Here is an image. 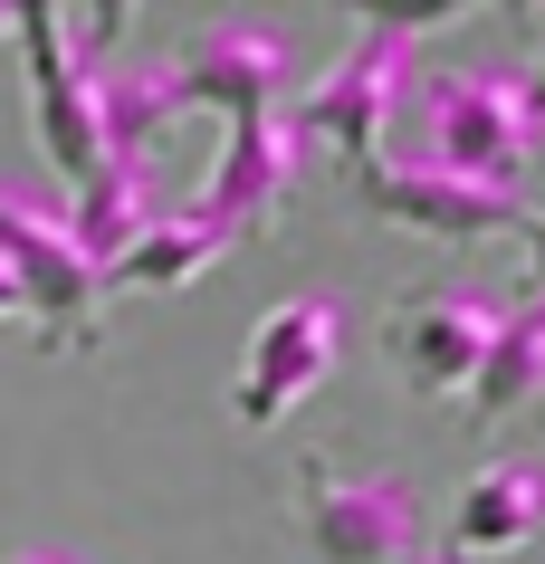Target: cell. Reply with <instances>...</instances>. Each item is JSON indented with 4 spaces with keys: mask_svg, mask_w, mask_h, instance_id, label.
Returning a JSON list of instances; mask_svg holds the SVG:
<instances>
[{
    "mask_svg": "<svg viewBox=\"0 0 545 564\" xmlns=\"http://www.w3.org/2000/svg\"><path fill=\"white\" fill-rule=\"evenodd\" d=\"M20 39V67H30V116L39 144H48V173L67 192H87L106 173V67H116L124 10H20L10 20Z\"/></svg>",
    "mask_w": 545,
    "mask_h": 564,
    "instance_id": "obj_1",
    "label": "cell"
},
{
    "mask_svg": "<svg viewBox=\"0 0 545 564\" xmlns=\"http://www.w3.org/2000/svg\"><path fill=\"white\" fill-rule=\"evenodd\" d=\"M393 124L412 134L402 163H440V173L526 192L536 116H526V96H516V67H412Z\"/></svg>",
    "mask_w": 545,
    "mask_h": 564,
    "instance_id": "obj_2",
    "label": "cell"
},
{
    "mask_svg": "<svg viewBox=\"0 0 545 564\" xmlns=\"http://www.w3.org/2000/svg\"><path fill=\"white\" fill-rule=\"evenodd\" d=\"M422 30H440L430 10H422V20H402V10H355L335 67L306 87L297 116H287V124H297V144H335L345 163H373L383 134H393L402 87H412V48H422Z\"/></svg>",
    "mask_w": 545,
    "mask_h": 564,
    "instance_id": "obj_3",
    "label": "cell"
},
{
    "mask_svg": "<svg viewBox=\"0 0 545 564\" xmlns=\"http://www.w3.org/2000/svg\"><path fill=\"white\" fill-rule=\"evenodd\" d=\"M0 268H10L20 316H30V335L48 355H87L106 335V278L67 239V210L39 202L30 182H10V173H0Z\"/></svg>",
    "mask_w": 545,
    "mask_h": 564,
    "instance_id": "obj_4",
    "label": "cell"
},
{
    "mask_svg": "<svg viewBox=\"0 0 545 564\" xmlns=\"http://www.w3.org/2000/svg\"><path fill=\"white\" fill-rule=\"evenodd\" d=\"M306 564H412L422 555V498L393 469H335V459H297L287 478Z\"/></svg>",
    "mask_w": 545,
    "mask_h": 564,
    "instance_id": "obj_5",
    "label": "cell"
},
{
    "mask_svg": "<svg viewBox=\"0 0 545 564\" xmlns=\"http://www.w3.org/2000/svg\"><path fill=\"white\" fill-rule=\"evenodd\" d=\"M335 364H345V297H326V288L277 297L249 326L240 383H230V421L240 431H277L297 402H316V383H335Z\"/></svg>",
    "mask_w": 545,
    "mask_h": 564,
    "instance_id": "obj_6",
    "label": "cell"
},
{
    "mask_svg": "<svg viewBox=\"0 0 545 564\" xmlns=\"http://www.w3.org/2000/svg\"><path fill=\"white\" fill-rule=\"evenodd\" d=\"M355 202L383 220V230L440 239V249H479V239H508L526 220V192H498V182L440 173V163H402V153H373L355 163Z\"/></svg>",
    "mask_w": 545,
    "mask_h": 564,
    "instance_id": "obj_7",
    "label": "cell"
},
{
    "mask_svg": "<svg viewBox=\"0 0 545 564\" xmlns=\"http://www.w3.org/2000/svg\"><path fill=\"white\" fill-rule=\"evenodd\" d=\"M498 316H508V297L488 278H440V288H412L383 316V355L402 364L412 392H469L479 355L498 345Z\"/></svg>",
    "mask_w": 545,
    "mask_h": 564,
    "instance_id": "obj_8",
    "label": "cell"
},
{
    "mask_svg": "<svg viewBox=\"0 0 545 564\" xmlns=\"http://www.w3.org/2000/svg\"><path fill=\"white\" fill-rule=\"evenodd\" d=\"M306 173V144H297V124H287V106H269V116H230V144H220L211 182H201V220H220L230 239L249 230H269L277 210H287V192H297Z\"/></svg>",
    "mask_w": 545,
    "mask_h": 564,
    "instance_id": "obj_9",
    "label": "cell"
},
{
    "mask_svg": "<svg viewBox=\"0 0 545 564\" xmlns=\"http://www.w3.org/2000/svg\"><path fill=\"white\" fill-rule=\"evenodd\" d=\"M536 527H545V459H488V469L459 488L440 555L488 564V555H516V545H526Z\"/></svg>",
    "mask_w": 545,
    "mask_h": 564,
    "instance_id": "obj_10",
    "label": "cell"
},
{
    "mask_svg": "<svg viewBox=\"0 0 545 564\" xmlns=\"http://www.w3.org/2000/svg\"><path fill=\"white\" fill-rule=\"evenodd\" d=\"M240 239L201 220V210H173V220H144V239L106 268V297H163V288H192V278H211Z\"/></svg>",
    "mask_w": 545,
    "mask_h": 564,
    "instance_id": "obj_11",
    "label": "cell"
},
{
    "mask_svg": "<svg viewBox=\"0 0 545 564\" xmlns=\"http://www.w3.org/2000/svg\"><path fill=\"white\" fill-rule=\"evenodd\" d=\"M536 402H545V297H516L508 316H498V345H488L479 373H469V421L498 431V421L536 412Z\"/></svg>",
    "mask_w": 545,
    "mask_h": 564,
    "instance_id": "obj_12",
    "label": "cell"
},
{
    "mask_svg": "<svg viewBox=\"0 0 545 564\" xmlns=\"http://www.w3.org/2000/svg\"><path fill=\"white\" fill-rule=\"evenodd\" d=\"M144 220H153V202H144V163H106V173L87 182V192H67V239L96 259V278L144 239Z\"/></svg>",
    "mask_w": 545,
    "mask_h": 564,
    "instance_id": "obj_13",
    "label": "cell"
},
{
    "mask_svg": "<svg viewBox=\"0 0 545 564\" xmlns=\"http://www.w3.org/2000/svg\"><path fill=\"white\" fill-rule=\"evenodd\" d=\"M516 249H526V268H536V288H526V297H545V210H526V220H516Z\"/></svg>",
    "mask_w": 545,
    "mask_h": 564,
    "instance_id": "obj_14",
    "label": "cell"
},
{
    "mask_svg": "<svg viewBox=\"0 0 545 564\" xmlns=\"http://www.w3.org/2000/svg\"><path fill=\"white\" fill-rule=\"evenodd\" d=\"M516 96H526V116L545 124V48H536V67H516Z\"/></svg>",
    "mask_w": 545,
    "mask_h": 564,
    "instance_id": "obj_15",
    "label": "cell"
},
{
    "mask_svg": "<svg viewBox=\"0 0 545 564\" xmlns=\"http://www.w3.org/2000/svg\"><path fill=\"white\" fill-rule=\"evenodd\" d=\"M10 316H20V288H10V268H0V326H10Z\"/></svg>",
    "mask_w": 545,
    "mask_h": 564,
    "instance_id": "obj_16",
    "label": "cell"
},
{
    "mask_svg": "<svg viewBox=\"0 0 545 564\" xmlns=\"http://www.w3.org/2000/svg\"><path fill=\"white\" fill-rule=\"evenodd\" d=\"M0 564H77V555H0Z\"/></svg>",
    "mask_w": 545,
    "mask_h": 564,
    "instance_id": "obj_17",
    "label": "cell"
},
{
    "mask_svg": "<svg viewBox=\"0 0 545 564\" xmlns=\"http://www.w3.org/2000/svg\"><path fill=\"white\" fill-rule=\"evenodd\" d=\"M412 564H459V555H440V545H422V555H412Z\"/></svg>",
    "mask_w": 545,
    "mask_h": 564,
    "instance_id": "obj_18",
    "label": "cell"
}]
</instances>
